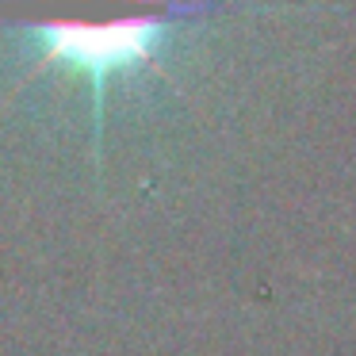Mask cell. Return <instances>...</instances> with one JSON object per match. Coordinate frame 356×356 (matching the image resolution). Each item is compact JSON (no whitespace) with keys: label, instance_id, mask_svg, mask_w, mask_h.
I'll return each instance as SVG.
<instances>
[{"label":"cell","instance_id":"1","mask_svg":"<svg viewBox=\"0 0 356 356\" xmlns=\"http://www.w3.org/2000/svg\"><path fill=\"white\" fill-rule=\"evenodd\" d=\"M238 8V0H0V31L27 42V62L0 104L42 77L77 88L92 104V146L100 157L108 104L149 81L172 85V39Z\"/></svg>","mask_w":356,"mask_h":356}]
</instances>
